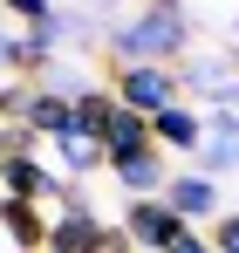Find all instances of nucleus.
Here are the masks:
<instances>
[{"label": "nucleus", "mask_w": 239, "mask_h": 253, "mask_svg": "<svg viewBox=\"0 0 239 253\" xmlns=\"http://www.w3.org/2000/svg\"><path fill=\"white\" fill-rule=\"evenodd\" d=\"M192 35H199V21H192V7L178 0V7H137V14H123L103 28V48H110V69L117 62H185L192 55Z\"/></svg>", "instance_id": "obj_1"}, {"label": "nucleus", "mask_w": 239, "mask_h": 253, "mask_svg": "<svg viewBox=\"0 0 239 253\" xmlns=\"http://www.w3.org/2000/svg\"><path fill=\"white\" fill-rule=\"evenodd\" d=\"M103 171L123 185V199H164V185H171V158H164L158 144L151 151H130V158H110Z\"/></svg>", "instance_id": "obj_8"}, {"label": "nucleus", "mask_w": 239, "mask_h": 253, "mask_svg": "<svg viewBox=\"0 0 239 253\" xmlns=\"http://www.w3.org/2000/svg\"><path fill=\"white\" fill-rule=\"evenodd\" d=\"M151 144H158L164 158H199V144H205V110H192V103L158 110V117H151Z\"/></svg>", "instance_id": "obj_9"}, {"label": "nucleus", "mask_w": 239, "mask_h": 253, "mask_svg": "<svg viewBox=\"0 0 239 253\" xmlns=\"http://www.w3.org/2000/svg\"><path fill=\"white\" fill-rule=\"evenodd\" d=\"M199 171H205V178H233V171H239V110H205Z\"/></svg>", "instance_id": "obj_10"}, {"label": "nucleus", "mask_w": 239, "mask_h": 253, "mask_svg": "<svg viewBox=\"0 0 239 253\" xmlns=\"http://www.w3.org/2000/svg\"><path fill=\"white\" fill-rule=\"evenodd\" d=\"M117 233L130 240V247H144V253H164L171 240H178V233H185V219L164 206V199H123Z\"/></svg>", "instance_id": "obj_5"}, {"label": "nucleus", "mask_w": 239, "mask_h": 253, "mask_svg": "<svg viewBox=\"0 0 239 253\" xmlns=\"http://www.w3.org/2000/svg\"><path fill=\"white\" fill-rule=\"evenodd\" d=\"M21 89H28V83H14V76H7V83H0V124H7V117H14V110H21Z\"/></svg>", "instance_id": "obj_20"}, {"label": "nucleus", "mask_w": 239, "mask_h": 253, "mask_svg": "<svg viewBox=\"0 0 239 253\" xmlns=\"http://www.w3.org/2000/svg\"><path fill=\"white\" fill-rule=\"evenodd\" d=\"M164 206L178 212L185 226H212V219L226 212V192H219V178H205V171H171Z\"/></svg>", "instance_id": "obj_6"}, {"label": "nucleus", "mask_w": 239, "mask_h": 253, "mask_svg": "<svg viewBox=\"0 0 239 253\" xmlns=\"http://www.w3.org/2000/svg\"><path fill=\"white\" fill-rule=\"evenodd\" d=\"M158 7H178V0H158Z\"/></svg>", "instance_id": "obj_22"}, {"label": "nucleus", "mask_w": 239, "mask_h": 253, "mask_svg": "<svg viewBox=\"0 0 239 253\" xmlns=\"http://www.w3.org/2000/svg\"><path fill=\"white\" fill-rule=\"evenodd\" d=\"M48 28H55V42H62V48H69V42H96V35H103V28H96V14H82V7H76V14H69V7H55V21H48Z\"/></svg>", "instance_id": "obj_15"}, {"label": "nucleus", "mask_w": 239, "mask_h": 253, "mask_svg": "<svg viewBox=\"0 0 239 253\" xmlns=\"http://www.w3.org/2000/svg\"><path fill=\"white\" fill-rule=\"evenodd\" d=\"M14 42H21V28H7V21H0V83L14 76Z\"/></svg>", "instance_id": "obj_19"}, {"label": "nucleus", "mask_w": 239, "mask_h": 253, "mask_svg": "<svg viewBox=\"0 0 239 253\" xmlns=\"http://www.w3.org/2000/svg\"><path fill=\"white\" fill-rule=\"evenodd\" d=\"M0 158H7V151H0Z\"/></svg>", "instance_id": "obj_24"}, {"label": "nucleus", "mask_w": 239, "mask_h": 253, "mask_svg": "<svg viewBox=\"0 0 239 253\" xmlns=\"http://www.w3.org/2000/svg\"><path fill=\"white\" fill-rule=\"evenodd\" d=\"M48 151H55V171H62L69 185H82L89 171H103V144H96V137H82V130H69V137H55Z\"/></svg>", "instance_id": "obj_12"}, {"label": "nucleus", "mask_w": 239, "mask_h": 253, "mask_svg": "<svg viewBox=\"0 0 239 253\" xmlns=\"http://www.w3.org/2000/svg\"><path fill=\"white\" fill-rule=\"evenodd\" d=\"M110 253H144V247H130V240H123V233H117V240H110Z\"/></svg>", "instance_id": "obj_21"}, {"label": "nucleus", "mask_w": 239, "mask_h": 253, "mask_svg": "<svg viewBox=\"0 0 239 253\" xmlns=\"http://www.w3.org/2000/svg\"><path fill=\"white\" fill-rule=\"evenodd\" d=\"M110 96L137 117H158L171 103H185V83H178V62H117L110 69Z\"/></svg>", "instance_id": "obj_2"}, {"label": "nucleus", "mask_w": 239, "mask_h": 253, "mask_svg": "<svg viewBox=\"0 0 239 253\" xmlns=\"http://www.w3.org/2000/svg\"><path fill=\"white\" fill-rule=\"evenodd\" d=\"M164 253H212V240H205L199 226H185V233H178V240H171Z\"/></svg>", "instance_id": "obj_18"}, {"label": "nucleus", "mask_w": 239, "mask_h": 253, "mask_svg": "<svg viewBox=\"0 0 239 253\" xmlns=\"http://www.w3.org/2000/svg\"><path fill=\"white\" fill-rule=\"evenodd\" d=\"M110 240H117V226H110V219L96 212V199L76 185L69 206L48 219V247H41V253H110Z\"/></svg>", "instance_id": "obj_4"}, {"label": "nucleus", "mask_w": 239, "mask_h": 253, "mask_svg": "<svg viewBox=\"0 0 239 253\" xmlns=\"http://www.w3.org/2000/svg\"><path fill=\"white\" fill-rule=\"evenodd\" d=\"M233 35H239V14H233Z\"/></svg>", "instance_id": "obj_23"}, {"label": "nucleus", "mask_w": 239, "mask_h": 253, "mask_svg": "<svg viewBox=\"0 0 239 253\" xmlns=\"http://www.w3.org/2000/svg\"><path fill=\"white\" fill-rule=\"evenodd\" d=\"M0 14L14 28H41V21H55V0H0Z\"/></svg>", "instance_id": "obj_16"}, {"label": "nucleus", "mask_w": 239, "mask_h": 253, "mask_svg": "<svg viewBox=\"0 0 239 253\" xmlns=\"http://www.w3.org/2000/svg\"><path fill=\"white\" fill-rule=\"evenodd\" d=\"M69 103H76V130L103 144V130H110V117H117V96H110V83H82Z\"/></svg>", "instance_id": "obj_14"}, {"label": "nucleus", "mask_w": 239, "mask_h": 253, "mask_svg": "<svg viewBox=\"0 0 239 253\" xmlns=\"http://www.w3.org/2000/svg\"><path fill=\"white\" fill-rule=\"evenodd\" d=\"M205 240H212V253H239V212H219L205 226Z\"/></svg>", "instance_id": "obj_17"}, {"label": "nucleus", "mask_w": 239, "mask_h": 253, "mask_svg": "<svg viewBox=\"0 0 239 253\" xmlns=\"http://www.w3.org/2000/svg\"><path fill=\"white\" fill-rule=\"evenodd\" d=\"M14 117L35 130V144H55V137H69V130H76V103H69V96H55V89H41V83H28Z\"/></svg>", "instance_id": "obj_7"}, {"label": "nucleus", "mask_w": 239, "mask_h": 253, "mask_svg": "<svg viewBox=\"0 0 239 253\" xmlns=\"http://www.w3.org/2000/svg\"><path fill=\"white\" fill-rule=\"evenodd\" d=\"M178 83L192 110H239V55L233 48H212V55H185L178 62Z\"/></svg>", "instance_id": "obj_3"}, {"label": "nucleus", "mask_w": 239, "mask_h": 253, "mask_svg": "<svg viewBox=\"0 0 239 253\" xmlns=\"http://www.w3.org/2000/svg\"><path fill=\"white\" fill-rule=\"evenodd\" d=\"M48 219H55V212L28 206V199H0V233L14 240V253H41L48 247Z\"/></svg>", "instance_id": "obj_11"}, {"label": "nucleus", "mask_w": 239, "mask_h": 253, "mask_svg": "<svg viewBox=\"0 0 239 253\" xmlns=\"http://www.w3.org/2000/svg\"><path fill=\"white\" fill-rule=\"evenodd\" d=\"M130 151H151V117H137V110L117 103V117L103 130V165H110V158H130Z\"/></svg>", "instance_id": "obj_13"}]
</instances>
